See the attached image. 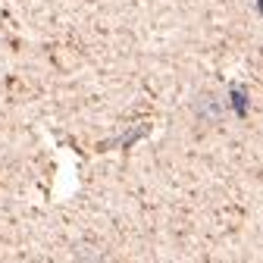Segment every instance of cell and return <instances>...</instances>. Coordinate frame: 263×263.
Segmentation results:
<instances>
[{"instance_id": "6da1fadb", "label": "cell", "mask_w": 263, "mask_h": 263, "mask_svg": "<svg viewBox=\"0 0 263 263\" xmlns=\"http://www.w3.org/2000/svg\"><path fill=\"white\" fill-rule=\"evenodd\" d=\"M232 101H235V110H238V116H245V113H248V104H245V94H241V91H235V94H232Z\"/></svg>"}]
</instances>
